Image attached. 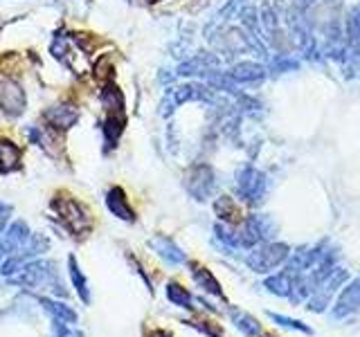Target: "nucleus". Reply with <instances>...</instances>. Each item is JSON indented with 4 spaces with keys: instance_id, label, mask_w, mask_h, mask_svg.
Here are the masks:
<instances>
[{
    "instance_id": "7",
    "label": "nucleus",
    "mask_w": 360,
    "mask_h": 337,
    "mask_svg": "<svg viewBox=\"0 0 360 337\" xmlns=\"http://www.w3.org/2000/svg\"><path fill=\"white\" fill-rule=\"evenodd\" d=\"M360 308V275L349 281V284L342 288L340 297L335 299V306H333V317L335 319H347Z\"/></svg>"
},
{
    "instance_id": "18",
    "label": "nucleus",
    "mask_w": 360,
    "mask_h": 337,
    "mask_svg": "<svg viewBox=\"0 0 360 337\" xmlns=\"http://www.w3.org/2000/svg\"><path fill=\"white\" fill-rule=\"evenodd\" d=\"M264 288L270 290L277 297H290V292H292V279H290L288 272L273 275V277H268L264 281Z\"/></svg>"
},
{
    "instance_id": "1",
    "label": "nucleus",
    "mask_w": 360,
    "mask_h": 337,
    "mask_svg": "<svg viewBox=\"0 0 360 337\" xmlns=\"http://www.w3.org/2000/svg\"><path fill=\"white\" fill-rule=\"evenodd\" d=\"M288 256H290V247L286 243H264L245 256V265L257 275H268L281 263H286Z\"/></svg>"
},
{
    "instance_id": "17",
    "label": "nucleus",
    "mask_w": 360,
    "mask_h": 337,
    "mask_svg": "<svg viewBox=\"0 0 360 337\" xmlns=\"http://www.w3.org/2000/svg\"><path fill=\"white\" fill-rule=\"evenodd\" d=\"M20 164V149L7 140H0V171H14Z\"/></svg>"
},
{
    "instance_id": "23",
    "label": "nucleus",
    "mask_w": 360,
    "mask_h": 337,
    "mask_svg": "<svg viewBox=\"0 0 360 337\" xmlns=\"http://www.w3.org/2000/svg\"><path fill=\"white\" fill-rule=\"evenodd\" d=\"M70 275H72L75 286H79V292H82V297H84V299H88L86 279H84V275H82V270H79V265L75 263V258H70Z\"/></svg>"
},
{
    "instance_id": "21",
    "label": "nucleus",
    "mask_w": 360,
    "mask_h": 337,
    "mask_svg": "<svg viewBox=\"0 0 360 337\" xmlns=\"http://www.w3.org/2000/svg\"><path fill=\"white\" fill-rule=\"evenodd\" d=\"M101 104H104L108 112H124V97L120 93V88L110 84L104 86V90H101Z\"/></svg>"
},
{
    "instance_id": "3",
    "label": "nucleus",
    "mask_w": 360,
    "mask_h": 337,
    "mask_svg": "<svg viewBox=\"0 0 360 337\" xmlns=\"http://www.w3.org/2000/svg\"><path fill=\"white\" fill-rule=\"evenodd\" d=\"M347 277H349L347 270L333 267L331 272L320 281V286L313 290V295L309 297V310L311 312H324L326 306H331L333 295L338 292V288H340L347 281Z\"/></svg>"
},
{
    "instance_id": "22",
    "label": "nucleus",
    "mask_w": 360,
    "mask_h": 337,
    "mask_svg": "<svg viewBox=\"0 0 360 337\" xmlns=\"http://www.w3.org/2000/svg\"><path fill=\"white\" fill-rule=\"evenodd\" d=\"M268 317L273 319L275 324H279L281 329H290V331H297V333H307V335H313V331L309 329L304 322H297L292 317H286V315H277V312H268Z\"/></svg>"
},
{
    "instance_id": "26",
    "label": "nucleus",
    "mask_w": 360,
    "mask_h": 337,
    "mask_svg": "<svg viewBox=\"0 0 360 337\" xmlns=\"http://www.w3.org/2000/svg\"><path fill=\"white\" fill-rule=\"evenodd\" d=\"M146 337H172V335H169L167 331H151Z\"/></svg>"
},
{
    "instance_id": "16",
    "label": "nucleus",
    "mask_w": 360,
    "mask_h": 337,
    "mask_svg": "<svg viewBox=\"0 0 360 337\" xmlns=\"http://www.w3.org/2000/svg\"><path fill=\"white\" fill-rule=\"evenodd\" d=\"M230 317H232V324L245 337H259V335H262V324H259L250 312L239 310V308H230Z\"/></svg>"
},
{
    "instance_id": "15",
    "label": "nucleus",
    "mask_w": 360,
    "mask_h": 337,
    "mask_svg": "<svg viewBox=\"0 0 360 337\" xmlns=\"http://www.w3.org/2000/svg\"><path fill=\"white\" fill-rule=\"evenodd\" d=\"M214 211H217V216L221 220H228V225L243 223V218H245L241 207L236 205L234 198H230V196H221L217 202H214Z\"/></svg>"
},
{
    "instance_id": "10",
    "label": "nucleus",
    "mask_w": 360,
    "mask_h": 337,
    "mask_svg": "<svg viewBox=\"0 0 360 337\" xmlns=\"http://www.w3.org/2000/svg\"><path fill=\"white\" fill-rule=\"evenodd\" d=\"M45 119H48L50 126L65 131L79 119V110L70 104H59V106H52V108L45 110Z\"/></svg>"
},
{
    "instance_id": "24",
    "label": "nucleus",
    "mask_w": 360,
    "mask_h": 337,
    "mask_svg": "<svg viewBox=\"0 0 360 337\" xmlns=\"http://www.w3.org/2000/svg\"><path fill=\"white\" fill-rule=\"evenodd\" d=\"M110 72H112V59L104 54V56H101V59L95 63V74H97V79H108Z\"/></svg>"
},
{
    "instance_id": "2",
    "label": "nucleus",
    "mask_w": 360,
    "mask_h": 337,
    "mask_svg": "<svg viewBox=\"0 0 360 337\" xmlns=\"http://www.w3.org/2000/svg\"><path fill=\"white\" fill-rule=\"evenodd\" d=\"M54 209L56 213H59L61 223L65 225L68 230H70L75 236H84L86 232H90V227H93V220H90L88 211L79 205V202L75 198H54Z\"/></svg>"
},
{
    "instance_id": "28",
    "label": "nucleus",
    "mask_w": 360,
    "mask_h": 337,
    "mask_svg": "<svg viewBox=\"0 0 360 337\" xmlns=\"http://www.w3.org/2000/svg\"><path fill=\"white\" fill-rule=\"evenodd\" d=\"M149 3H155V0H149Z\"/></svg>"
},
{
    "instance_id": "19",
    "label": "nucleus",
    "mask_w": 360,
    "mask_h": 337,
    "mask_svg": "<svg viewBox=\"0 0 360 337\" xmlns=\"http://www.w3.org/2000/svg\"><path fill=\"white\" fill-rule=\"evenodd\" d=\"M124 131V112H108V117L104 121V138L108 146H115L120 135Z\"/></svg>"
},
{
    "instance_id": "14",
    "label": "nucleus",
    "mask_w": 360,
    "mask_h": 337,
    "mask_svg": "<svg viewBox=\"0 0 360 337\" xmlns=\"http://www.w3.org/2000/svg\"><path fill=\"white\" fill-rule=\"evenodd\" d=\"M230 77L239 84H255V81H262V79L266 77V70H264V65L245 61V63L234 65L230 70Z\"/></svg>"
},
{
    "instance_id": "5",
    "label": "nucleus",
    "mask_w": 360,
    "mask_h": 337,
    "mask_svg": "<svg viewBox=\"0 0 360 337\" xmlns=\"http://www.w3.org/2000/svg\"><path fill=\"white\" fill-rule=\"evenodd\" d=\"M236 191L248 202H259L266 191V176L255 166H243L236 173Z\"/></svg>"
},
{
    "instance_id": "12",
    "label": "nucleus",
    "mask_w": 360,
    "mask_h": 337,
    "mask_svg": "<svg viewBox=\"0 0 360 337\" xmlns=\"http://www.w3.org/2000/svg\"><path fill=\"white\" fill-rule=\"evenodd\" d=\"M151 247L165 258L167 263H172V265L185 263V252L180 250V247L172 239H167V236H153V239H151Z\"/></svg>"
},
{
    "instance_id": "20",
    "label": "nucleus",
    "mask_w": 360,
    "mask_h": 337,
    "mask_svg": "<svg viewBox=\"0 0 360 337\" xmlns=\"http://www.w3.org/2000/svg\"><path fill=\"white\" fill-rule=\"evenodd\" d=\"M167 299L174 303V306H180V308H187V310H194V297H191V292L185 290L180 284H167Z\"/></svg>"
},
{
    "instance_id": "8",
    "label": "nucleus",
    "mask_w": 360,
    "mask_h": 337,
    "mask_svg": "<svg viewBox=\"0 0 360 337\" xmlns=\"http://www.w3.org/2000/svg\"><path fill=\"white\" fill-rule=\"evenodd\" d=\"M200 99H210L207 88L196 86V84H187V86H178L174 90H169V95L162 104V112H172L176 106L185 104V101H200Z\"/></svg>"
},
{
    "instance_id": "25",
    "label": "nucleus",
    "mask_w": 360,
    "mask_h": 337,
    "mask_svg": "<svg viewBox=\"0 0 360 337\" xmlns=\"http://www.w3.org/2000/svg\"><path fill=\"white\" fill-rule=\"evenodd\" d=\"M349 34H352V39H360V5H356L352 16H349Z\"/></svg>"
},
{
    "instance_id": "9",
    "label": "nucleus",
    "mask_w": 360,
    "mask_h": 337,
    "mask_svg": "<svg viewBox=\"0 0 360 337\" xmlns=\"http://www.w3.org/2000/svg\"><path fill=\"white\" fill-rule=\"evenodd\" d=\"M0 108L11 117H16L25 110V93L16 81L0 84Z\"/></svg>"
},
{
    "instance_id": "6",
    "label": "nucleus",
    "mask_w": 360,
    "mask_h": 337,
    "mask_svg": "<svg viewBox=\"0 0 360 337\" xmlns=\"http://www.w3.org/2000/svg\"><path fill=\"white\" fill-rule=\"evenodd\" d=\"M185 187L196 200H207L214 191V171L207 164H194L185 176Z\"/></svg>"
},
{
    "instance_id": "4",
    "label": "nucleus",
    "mask_w": 360,
    "mask_h": 337,
    "mask_svg": "<svg viewBox=\"0 0 360 337\" xmlns=\"http://www.w3.org/2000/svg\"><path fill=\"white\" fill-rule=\"evenodd\" d=\"M52 54H54V59H59L68 67H72L77 74H84L88 70L86 50L79 48L77 37H56L52 43Z\"/></svg>"
},
{
    "instance_id": "27",
    "label": "nucleus",
    "mask_w": 360,
    "mask_h": 337,
    "mask_svg": "<svg viewBox=\"0 0 360 337\" xmlns=\"http://www.w3.org/2000/svg\"><path fill=\"white\" fill-rule=\"evenodd\" d=\"M259 337H268V335H259Z\"/></svg>"
},
{
    "instance_id": "11",
    "label": "nucleus",
    "mask_w": 360,
    "mask_h": 337,
    "mask_svg": "<svg viewBox=\"0 0 360 337\" xmlns=\"http://www.w3.org/2000/svg\"><path fill=\"white\" fill-rule=\"evenodd\" d=\"M106 207L112 211V216H117L122 220H135V211L129 205L127 194L120 187H112L106 194Z\"/></svg>"
},
{
    "instance_id": "13",
    "label": "nucleus",
    "mask_w": 360,
    "mask_h": 337,
    "mask_svg": "<svg viewBox=\"0 0 360 337\" xmlns=\"http://www.w3.org/2000/svg\"><path fill=\"white\" fill-rule=\"evenodd\" d=\"M189 267H191V277H194V281H196V284H198L202 290L210 292V295H214V297L225 299L221 284H219L217 277H214L207 267H202V265H198V263H191Z\"/></svg>"
}]
</instances>
